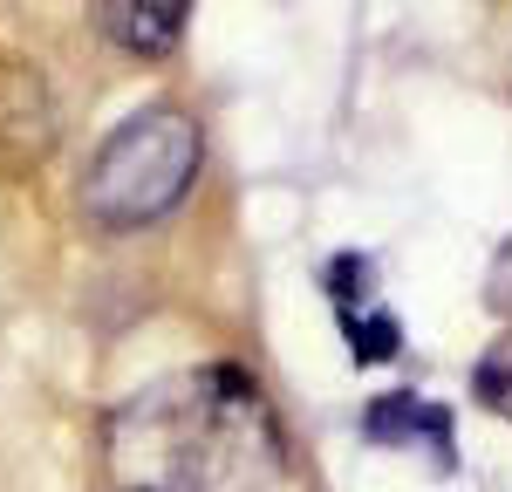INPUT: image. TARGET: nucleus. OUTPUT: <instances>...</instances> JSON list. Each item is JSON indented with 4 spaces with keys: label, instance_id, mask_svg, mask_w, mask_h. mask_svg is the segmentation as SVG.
<instances>
[{
    "label": "nucleus",
    "instance_id": "nucleus-1",
    "mask_svg": "<svg viewBox=\"0 0 512 492\" xmlns=\"http://www.w3.org/2000/svg\"><path fill=\"white\" fill-rule=\"evenodd\" d=\"M117 492H274L280 424L267 390L233 363L164 376L103 424Z\"/></svg>",
    "mask_w": 512,
    "mask_h": 492
},
{
    "label": "nucleus",
    "instance_id": "nucleus-5",
    "mask_svg": "<svg viewBox=\"0 0 512 492\" xmlns=\"http://www.w3.org/2000/svg\"><path fill=\"white\" fill-rule=\"evenodd\" d=\"M185 14H192V0H96L103 35L117 41L123 55H144V62H158V55L178 48Z\"/></svg>",
    "mask_w": 512,
    "mask_h": 492
},
{
    "label": "nucleus",
    "instance_id": "nucleus-2",
    "mask_svg": "<svg viewBox=\"0 0 512 492\" xmlns=\"http://www.w3.org/2000/svg\"><path fill=\"white\" fill-rule=\"evenodd\" d=\"M198 158H205L198 123L178 103L137 110L89 158V171H82V212L96 226H117V233L123 226H151V219H164L171 205L192 192Z\"/></svg>",
    "mask_w": 512,
    "mask_h": 492
},
{
    "label": "nucleus",
    "instance_id": "nucleus-3",
    "mask_svg": "<svg viewBox=\"0 0 512 492\" xmlns=\"http://www.w3.org/2000/svg\"><path fill=\"white\" fill-rule=\"evenodd\" d=\"M48 151H55V110H48L41 76L21 62H0V164L28 171Z\"/></svg>",
    "mask_w": 512,
    "mask_h": 492
},
{
    "label": "nucleus",
    "instance_id": "nucleus-4",
    "mask_svg": "<svg viewBox=\"0 0 512 492\" xmlns=\"http://www.w3.org/2000/svg\"><path fill=\"white\" fill-rule=\"evenodd\" d=\"M328 294H335V322H342V335H349L355 363H390L396 349H403V335H396V322L383 315V301L369 294V260H335L328 267Z\"/></svg>",
    "mask_w": 512,
    "mask_h": 492
},
{
    "label": "nucleus",
    "instance_id": "nucleus-6",
    "mask_svg": "<svg viewBox=\"0 0 512 492\" xmlns=\"http://www.w3.org/2000/svg\"><path fill=\"white\" fill-rule=\"evenodd\" d=\"M362 431H369L376 445H431L437 465H451V424H444V410L424 404V397H383V404H369Z\"/></svg>",
    "mask_w": 512,
    "mask_h": 492
}]
</instances>
